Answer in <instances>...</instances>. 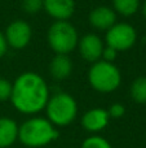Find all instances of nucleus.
Masks as SVG:
<instances>
[{"mask_svg": "<svg viewBox=\"0 0 146 148\" xmlns=\"http://www.w3.org/2000/svg\"><path fill=\"white\" fill-rule=\"evenodd\" d=\"M49 96L45 79L35 72H25L12 83L9 100L20 113L32 116L45 108Z\"/></svg>", "mask_w": 146, "mask_h": 148, "instance_id": "1", "label": "nucleus"}, {"mask_svg": "<svg viewBox=\"0 0 146 148\" xmlns=\"http://www.w3.org/2000/svg\"><path fill=\"white\" fill-rule=\"evenodd\" d=\"M58 130L44 117H31L18 127V140L26 147H45L57 140Z\"/></svg>", "mask_w": 146, "mask_h": 148, "instance_id": "2", "label": "nucleus"}, {"mask_svg": "<svg viewBox=\"0 0 146 148\" xmlns=\"http://www.w3.org/2000/svg\"><path fill=\"white\" fill-rule=\"evenodd\" d=\"M47 120L56 127L69 126L78 116V103L67 92H57L49 96L45 105Z\"/></svg>", "mask_w": 146, "mask_h": 148, "instance_id": "3", "label": "nucleus"}, {"mask_svg": "<svg viewBox=\"0 0 146 148\" xmlns=\"http://www.w3.org/2000/svg\"><path fill=\"white\" fill-rule=\"evenodd\" d=\"M88 82L97 92L110 94L119 88L122 83V74L114 62L98 60L93 62L88 70Z\"/></svg>", "mask_w": 146, "mask_h": 148, "instance_id": "4", "label": "nucleus"}, {"mask_svg": "<svg viewBox=\"0 0 146 148\" xmlns=\"http://www.w3.org/2000/svg\"><path fill=\"white\" fill-rule=\"evenodd\" d=\"M47 40L56 55H69L76 48L79 35L69 21H54L48 29Z\"/></svg>", "mask_w": 146, "mask_h": 148, "instance_id": "5", "label": "nucleus"}, {"mask_svg": "<svg viewBox=\"0 0 146 148\" xmlns=\"http://www.w3.org/2000/svg\"><path fill=\"white\" fill-rule=\"evenodd\" d=\"M137 40V31L128 22H116L113 25L105 35L106 46L114 48L118 52L131 49Z\"/></svg>", "mask_w": 146, "mask_h": 148, "instance_id": "6", "label": "nucleus"}, {"mask_svg": "<svg viewBox=\"0 0 146 148\" xmlns=\"http://www.w3.org/2000/svg\"><path fill=\"white\" fill-rule=\"evenodd\" d=\"M4 35L9 47L14 49H22L30 43L32 38V29L26 21L16 20L8 25Z\"/></svg>", "mask_w": 146, "mask_h": 148, "instance_id": "7", "label": "nucleus"}, {"mask_svg": "<svg viewBox=\"0 0 146 148\" xmlns=\"http://www.w3.org/2000/svg\"><path fill=\"white\" fill-rule=\"evenodd\" d=\"M76 47L79 49V53L82 56V59L84 61L93 64V62L101 60L105 44H103V40L97 34L89 33L83 35L82 38H79Z\"/></svg>", "mask_w": 146, "mask_h": 148, "instance_id": "8", "label": "nucleus"}, {"mask_svg": "<svg viewBox=\"0 0 146 148\" xmlns=\"http://www.w3.org/2000/svg\"><path fill=\"white\" fill-rule=\"evenodd\" d=\"M89 25L98 31H107L113 25L116 23V13L111 7L98 5L91 10L88 16Z\"/></svg>", "mask_w": 146, "mask_h": 148, "instance_id": "9", "label": "nucleus"}, {"mask_svg": "<svg viewBox=\"0 0 146 148\" xmlns=\"http://www.w3.org/2000/svg\"><path fill=\"white\" fill-rule=\"evenodd\" d=\"M109 122H110V116L107 113V109L103 108H92L87 110L82 117V126L88 133L92 134L105 130Z\"/></svg>", "mask_w": 146, "mask_h": 148, "instance_id": "10", "label": "nucleus"}, {"mask_svg": "<svg viewBox=\"0 0 146 148\" xmlns=\"http://www.w3.org/2000/svg\"><path fill=\"white\" fill-rule=\"evenodd\" d=\"M43 9L56 21H69L75 12V0H43Z\"/></svg>", "mask_w": 146, "mask_h": 148, "instance_id": "11", "label": "nucleus"}, {"mask_svg": "<svg viewBox=\"0 0 146 148\" xmlns=\"http://www.w3.org/2000/svg\"><path fill=\"white\" fill-rule=\"evenodd\" d=\"M72 72V61L69 55H56L51 60L49 73L57 81H64Z\"/></svg>", "mask_w": 146, "mask_h": 148, "instance_id": "12", "label": "nucleus"}, {"mask_svg": "<svg viewBox=\"0 0 146 148\" xmlns=\"http://www.w3.org/2000/svg\"><path fill=\"white\" fill-rule=\"evenodd\" d=\"M18 127L14 120L0 117V148H8L18 140Z\"/></svg>", "mask_w": 146, "mask_h": 148, "instance_id": "13", "label": "nucleus"}, {"mask_svg": "<svg viewBox=\"0 0 146 148\" xmlns=\"http://www.w3.org/2000/svg\"><path fill=\"white\" fill-rule=\"evenodd\" d=\"M113 9L116 14H120L123 17H131L136 14L140 9L141 1L140 0H111Z\"/></svg>", "mask_w": 146, "mask_h": 148, "instance_id": "14", "label": "nucleus"}, {"mask_svg": "<svg viewBox=\"0 0 146 148\" xmlns=\"http://www.w3.org/2000/svg\"><path fill=\"white\" fill-rule=\"evenodd\" d=\"M129 94L135 103L146 104V77H139L132 82Z\"/></svg>", "mask_w": 146, "mask_h": 148, "instance_id": "15", "label": "nucleus"}, {"mask_svg": "<svg viewBox=\"0 0 146 148\" xmlns=\"http://www.w3.org/2000/svg\"><path fill=\"white\" fill-rule=\"evenodd\" d=\"M80 148H113V147L105 138L93 134V135L88 136L87 139H84Z\"/></svg>", "mask_w": 146, "mask_h": 148, "instance_id": "16", "label": "nucleus"}, {"mask_svg": "<svg viewBox=\"0 0 146 148\" xmlns=\"http://www.w3.org/2000/svg\"><path fill=\"white\" fill-rule=\"evenodd\" d=\"M21 7L27 14H36L43 9V0H22Z\"/></svg>", "mask_w": 146, "mask_h": 148, "instance_id": "17", "label": "nucleus"}, {"mask_svg": "<svg viewBox=\"0 0 146 148\" xmlns=\"http://www.w3.org/2000/svg\"><path fill=\"white\" fill-rule=\"evenodd\" d=\"M10 94H12V83H10V81L0 77V103L9 100Z\"/></svg>", "mask_w": 146, "mask_h": 148, "instance_id": "18", "label": "nucleus"}, {"mask_svg": "<svg viewBox=\"0 0 146 148\" xmlns=\"http://www.w3.org/2000/svg\"><path fill=\"white\" fill-rule=\"evenodd\" d=\"M107 113H109V116H110V120L111 118L119 120V118H122L126 114V107H124L122 103H114L107 109Z\"/></svg>", "mask_w": 146, "mask_h": 148, "instance_id": "19", "label": "nucleus"}, {"mask_svg": "<svg viewBox=\"0 0 146 148\" xmlns=\"http://www.w3.org/2000/svg\"><path fill=\"white\" fill-rule=\"evenodd\" d=\"M118 51H115L114 48H111V47L109 46H105V48H103L102 51V57L101 59L103 60V61H107V62H113L115 61V59L118 57Z\"/></svg>", "mask_w": 146, "mask_h": 148, "instance_id": "20", "label": "nucleus"}, {"mask_svg": "<svg viewBox=\"0 0 146 148\" xmlns=\"http://www.w3.org/2000/svg\"><path fill=\"white\" fill-rule=\"evenodd\" d=\"M8 43H7V39H5V35L0 31V59L3 56H5V53L8 52Z\"/></svg>", "mask_w": 146, "mask_h": 148, "instance_id": "21", "label": "nucleus"}, {"mask_svg": "<svg viewBox=\"0 0 146 148\" xmlns=\"http://www.w3.org/2000/svg\"><path fill=\"white\" fill-rule=\"evenodd\" d=\"M141 12H142V16H144V18L146 20V1L142 4V7H141Z\"/></svg>", "mask_w": 146, "mask_h": 148, "instance_id": "22", "label": "nucleus"}]
</instances>
